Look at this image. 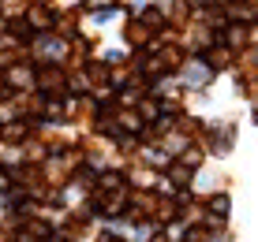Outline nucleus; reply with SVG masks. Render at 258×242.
Masks as SVG:
<instances>
[{"label": "nucleus", "mask_w": 258, "mask_h": 242, "mask_svg": "<svg viewBox=\"0 0 258 242\" xmlns=\"http://www.w3.org/2000/svg\"><path fill=\"white\" fill-rule=\"evenodd\" d=\"M210 212H213V216H225V212H228V198H225V194H217V198L210 201Z\"/></svg>", "instance_id": "nucleus-7"}, {"label": "nucleus", "mask_w": 258, "mask_h": 242, "mask_svg": "<svg viewBox=\"0 0 258 242\" xmlns=\"http://www.w3.org/2000/svg\"><path fill=\"white\" fill-rule=\"evenodd\" d=\"M86 78H90V82H105L109 71H105V64H90V67H86Z\"/></svg>", "instance_id": "nucleus-6"}, {"label": "nucleus", "mask_w": 258, "mask_h": 242, "mask_svg": "<svg viewBox=\"0 0 258 242\" xmlns=\"http://www.w3.org/2000/svg\"><path fill=\"white\" fill-rule=\"evenodd\" d=\"M206 60H210V64H217V67H225L228 60H232V49H228V45H221V49H210Z\"/></svg>", "instance_id": "nucleus-3"}, {"label": "nucleus", "mask_w": 258, "mask_h": 242, "mask_svg": "<svg viewBox=\"0 0 258 242\" xmlns=\"http://www.w3.org/2000/svg\"><path fill=\"white\" fill-rule=\"evenodd\" d=\"M146 38H150V30H146V26H142L139 19H131V23H127V41H135V45H142Z\"/></svg>", "instance_id": "nucleus-2"}, {"label": "nucleus", "mask_w": 258, "mask_h": 242, "mask_svg": "<svg viewBox=\"0 0 258 242\" xmlns=\"http://www.w3.org/2000/svg\"><path fill=\"white\" fill-rule=\"evenodd\" d=\"M139 115H142V119H154V115H157V104H154V101H142V104H139Z\"/></svg>", "instance_id": "nucleus-8"}, {"label": "nucleus", "mask_w": 258, "mask_h": 242, "mask_svg": "<svg viewBox=\"0 0 258 242\" xmlns=\"http://www.w3.org/2000/svg\"><path fill=\"white\" fill-rule=\"evenodd\" d=\"M4 138L8 142H23L26 138V127H23V123H4Z\"/></svg>", "instance_id": "nucleus-4"}, {"label": "nucleus", "mask_w": 258, "mask_h": 242, "mask_svg": "<svg viewBox=\"0 0 258 242\" xmlns=\"http://www.w3.org/2000/svg\"><path fill=\"white\" fill-rule=\"evenodd\" d=\"M105 242H127V238H105Z\"/></svg>", "instance_id": "nucleus-9"}, {"label": "nucleus", "mask_w": 258, "mask_h": 242, "mask_svg": "<svg viewBox=\"0 0 258 242\" xmlns=\"http://www.w3.org/2000/svg\"><path fill=\"white\" fill-rule=\"evenodd\" d=\"M60 82H64V71L60 67H41L38 71V86L41 89H60Z\"/></svg>", "instance_id": "nucleus-1"}, {"label": "nucleus", "mask_w": 258, "mask_h": 242, "mask_svg": "<svg viewBox=\"0 0 258 242\" xmlns=\"http://www.w3.org/2000/svg\"><path fill=\"white\" fill-rule=\"evenodd\" d=\"M168 179H172V183H191V172L183 164H172L168 168Z\"/></svg>", "instance_id": "nucleus-5"}]
</instances>
